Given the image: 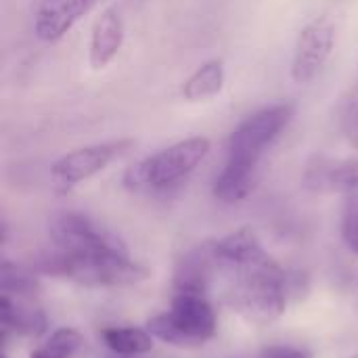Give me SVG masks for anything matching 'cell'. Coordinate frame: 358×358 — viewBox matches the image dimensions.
<instances>
[{
  "instance_id": "6",
  "label": "cell",
  "mask_w": 358,
  "mask_h": 358,
  "mask_svg": "<svg viewBox=\"0 0 358 358\" xmlns=\"http://www.w3.org/2000/svg\"><path fill=\"white\" fill-rule=\"evenodd\" d=\"M48 235L57 250L67 254L99 256L115 254L130 256L128 245L107 227L82 212H59L48 220Z\"/></svg>"
},
{
  "instance_id": "3",
  "label": "cell",
  "mask_w": 358,
  "mask_h": 358,
  "mask_svg": "<svg viewBox=\"0 0 358 358\" xmlns=\"http://www.w3.org/2000/svg\"><path fill=\"white\" fill-rule=\"evenodd\" d=\"M285 271L271 258L268 262L237 268V281L229 292V304L248 323L271 325L283 317L287 306Z\"/></svg>"
},
{
  "instance_id": "8",
  "label": "cell",
  "mask_w": 358,
  "mask_h": 358,
  "mask_svg": "<svg viewBox=\"0 0 358 358\" xmlns=\"http://www.w3.org/2000/svg\"><path fill=\"white\" fill-rule=\"evenodd\" d=\"M336 44V25L327 17H317L304 25L298 36L294 61H292V78L298 84H308L323 69L327 59L334 52Z\"/></svg>"
},
{
  "instance_id": "23",
  "label": "cell",
  "mask_w": 358,
  "mask_h": 358,
  "mask_svg": "<svg viewBox=\"0 0 358 358\" xmlns=\"http://www.w3.org/2000/svg\"><path fill=\"white\" fill-rule=\"evenodd\" d=\"M346 358H358V355H352V357H346Z\"/></svg>"
},
{
  "instance_id": "9",
  "label": "cell",
  "mask_w": 358,
  "mask_h": 358,
  "mask_svg": "<svg viewBox=\"0 0 358 358\" xmlns=\"http://www.w3.org/2000/svg\"><path fill=\"white\" fill-rule=\"evenodd\" d=\"M304 187L315 193H344L358 189V159L315 155L304 170Z\"/></svg>"
},
{
  "instance_id": "14",
  "label": "cell",
  "mask_w": 358,
  "mask_h": 358,
  "mask_svg": "<svg viewBox=\"0 0 358 358\" xmlns=\"http://www.w3.org/2000/svg\"><path fill=\"white\" fill-rule=\"evenodd\" d=\"M214 254L220 264H231L235 268L254 266L271 260V256L262 248L258 233L252 227H241L227 237L214 241Z\"/></svg>"
},
{
  "instance_id": "16",
  "label": "cell",
  "mask_w": 358,
  "mask_h": 358,
  "mask_svg": "<svg viewBox=\"0 0 358 358\" xmlns=\"http://www.w3.org/2000/svg\"><path fill=\"white\" fill-rule=\"evenodd\" d=\"M103 344L122 357H141L153 350L155 338L141 327H107L101 331Z\"/></svg>"
},
{
  "instance_id": "2",
  "label": "cell",
  "mask_w": 358,
  "mask_h": 358,
  "mask_svg": "<svg viewBox=\"0 0 358 358\" xmlns=\"http://www.w3.org/2000/svg\"><path fill=\"white\" fill-rule=\"evenodd\" d=\"M34 271L57 279L71 281L82 287H130L149 277V271L130 256L99 254L82 256L55 250L36 260Z\"/></svg>"
},
{
  "instance_id": "1",
  "label": "cell",
  "mask_w": 358,
  "mask_h": 358,
  "mask_svg": "<svg viewBox=\"0 0 358 358\" xmlns=\"http://www.w3.org/2000/svg\"><path fill=\"white\" fill-rule=\"evenodd\" d=\"M294 103H277L245 117L229 136L227 164L214 180V197L224 203L243 201L252 187L256 168L266 149L281 136L292 117Z\"/></svg>"
},
{
  "instance_id": "13",
  "label": "cell",
  "mask_w": 358,
  "mask_h": 358,
  "mask_svg": "<svg viewBox=\"0 0 358 358\" xmlns=\"http://www.w3.org/2000/svg\"><path fill=\"white\" fill-rule=\"evenodd\" d=\"M46 329L48 321L40 306L19 302L6 294H0V331L4 346L10 334L23 338H40L46 334Z\"/></svg>"
},
{
  "instance_id": "11",
  "label": "cell",
  "mask_w": 358,
  "mask_h": 358,
  "mask_svg": "<svg viewBox=\"0 0 358 358\" xmlns=\"http://www.w3.org/2000/svg\"><path fill=\"white\" fill-rule=\"evenodd\" d=\"M94 2L96 0H42L34 19V31L38 40H61L92 8Z\"/></svg>"
},
{
  "instance_id": "7",
  "label": "cell",
  "mask_w": 358,
  "mask_h": 358,
  "mask_svg": "<svg viewBox=\"0 0 358 358\" xmlns=\"http://www.w3.org/2000/svg\"><path fill=\"white\" fill-rule=\"evenodd\" d=\"M130 145H132V141L117 138V141L86 145V147H80V149H73V151L61 155L50 166V182H52L55 191L69 193L80 182H84V180L92 178L94 174L103 172Z\"/></svg>"
},
{
  "instance_id": "15",
  "label": "cell",
  "mask_w": 358,
  "mask_h": 358,
  "mask_svg": "<svg viewBox=\"0 0 358 358\" xmlns=\"http://www.w3.org/2000/svg\"><path fill=\"white\" fill-rule=\"evenodd\" d=\"M224 86V63L222 59L206 61L197 67L182 84V96L189 103H201L220 94Z\"/></svg>"
},
{
  "instance_id": "4",
  "label": "cell",
  "mask_w": 358,
  "mask_h": 358,
  "mask_svg": "<svg viewBox=\"0 0 358 358\" xmlns=\"http://www.w3.org/2000/svg\"><path fill=\"white\" fill-rule=\"evenodd\" d=\"M210 153L206 136H191L170 145L168 149L149 155L128 168L124 187L130 191H164L187 178Z\"/></svg>"
},
{
  "instance_id": "20",
  "label": "cell",
  "mask_w": 358,
  "mask_h": 358,
  "mask_svg": "<svg viewBox=\"0 0 358 358\" xmlns=\"http://www.w3.org/2000/svg\"><path fill=\"white\" fill-rule=\"evenodd\" d=\"M342 130L350 145L358 149V80L342 105Z\"/></svg>"
},
{
  "instance_id": "21",
  "label": "cell",
  "mask_w": 358,
  "mask_h": 358,
  "mask_svg": "<svg viewBox=\"0 0 358 358\" xmlns=\"http://www.w3.org/2000/svg\"><path fill=\"white\" fill-rule=\"evenodd\" d=\"M260 358H310V355L292 346H268L260 352Z\"/></svg>"
},
{
  "instance_id": "12",
  "label": "cell",
  "mask_w": 358,
  "mask_h": 358,
  "mask_svg": "<svg viewBox=\"0 0 358 358\" xmlns=\"http://www.w3.org/2000/svg\"><path fill=\"white\" fill-rule=\"evenodd\" d=\"M126 27L117 8L107 6L94 21L88 46V61L92 69H105L124 44Z\"/></svg>"
},
{
  "instance_id": "17",
  "label": "cell",
  "mask_w": 358,
  "mask_h": 358,
  "mask_svg": "<svg viewBox=\"0 0 358 358\" xmlns=\"http://www.w3.org/2000/svg\"><path fill=\"white\" fill-rule=\"evenodd\" d=\"M40 292V279L38 273L21 266L13 260L0 262V294H6L10 298L31 300Z\"/></svg>"
},
{
  "instance_id": "22",
  "label": "cell",
  "mask_w": 358,
  "mask_h": 358,
  "mask_svg": "<svg viewBox=\"0 0 358 358\" xmlns=\"http://www.w3.org/2000/svg\"><path fill=\"white\" fill-rule=\"evenodd\" d=\"M109 358H134V357H122V355H113V357Z\"/></svg>"
},
{
  "instance_id": "18",
  "label": "cell",
  "mask_w": 358,
  "mask_h": 358,
  "mask_svg": "<svg viewBox=\"0 0 358 358\" xmlns=\"http://www.w3.org/2000/svg\"><path fill=\"white\" fill-rule=\"evenodd\" d=\"M84 344V338L73 327H59L50 334V338L36 350H31L29 358H71L80 346Z\"/></svg>"
},
{
  "instance_id": "5",
  "label": "cell",
  "mask_w": 358,
  "mask_h": 358,
  "mask_svg": "<svg viewBox=\"0 0 358 358\" xmlns=\"http://www.w3.org/2000/svg\"><path fill=\"white\" fill-rule=\"evenodd\" d=\"M216 313L201 294H174L168 313L147 321V331L170 346L195 348L216 336Z\"/></svg>"
},
{
  "instance_id": "24",
  "label": "cell",
  "mask_w": 358,
  "mask_h": 358,
  "mask_svg": "<svg viewBox=\"0 0 358 358\" xmlns=\"http://www.w3.org/2000/svg\"><path fill=\"white\" fill-rule=\"evenodd\" d=\"M2 358H8V357H6V355H2Z\"/></svg>"
},
{
  "instance_id": "10",
  "label": "cell",
  "mask_w": 358,
  "mask_h": 358,
  "mask_svg": "<svg viewBox=\"0 0 358 358\" xmlns=\"http://www.w3.org/2000/svg\"><path fill=\"white\" fill-rule=\"evenodd\" d=\"M218 264L220 262L214 254V241H206L191 248L174 264V273H172L174 292L206 296L210 292L214 271Z\"/></svg>"
},
{
  "instance_id": "19",
  "label": "cell",
  "mask_w": 358,
  "mask_h": 358,
  "mask_svg": "<svg viewBox=\"0 0 358 358\" xmlns=\"http://www.w3.org/2000/svg\"><path fill=\"white\" fill-rule=\"evenodd\" d=\"M342 239L348 245V250L358 254V189L346 195V206L342 216Z\"/></svg>"
}]
</instances>
